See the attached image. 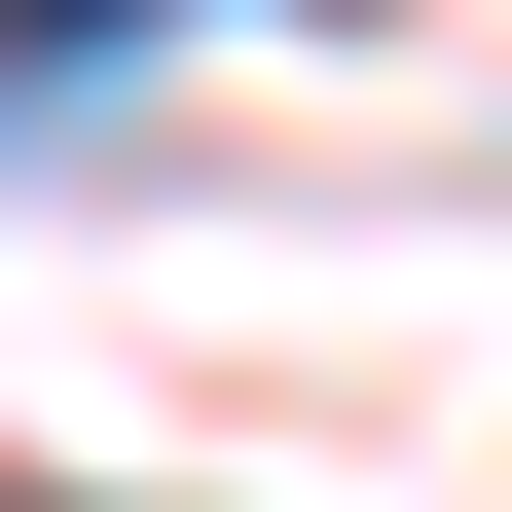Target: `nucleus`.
<instances>
[{
	"instance_id": "f03ea898",
	"label": "nucleus",
	"mask_w": 512,
	"mask_h": 512,
	"mask_svg": "<svg viewBox=\"0 0 512 512\" xmlns=\"http://www.w3.org/2000/svg\"><path fill=\"white\" fill-rule=\"evenodd\" d=\"M0 512H110V476H0Z\"/></svg>"
},
{
	"instance_id": "f257e3e1",
	"label": "nucleus",
	"mask_w": 512,
	"mask_h": 512,
	"mask_svg": "<svg viewBox=\"0 0 512 512\" xmlns=\"http://www.w3.org/2000/svg\"><path fill=\"white\" fill-rule=\"evenodd\" d=\"M147 37H220V0H0V74H147Z\"/></svg>"
}]
</instances>
